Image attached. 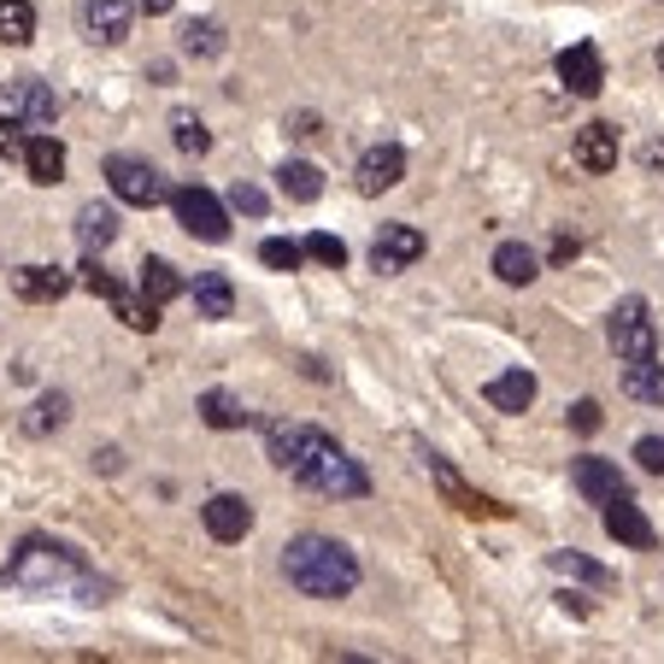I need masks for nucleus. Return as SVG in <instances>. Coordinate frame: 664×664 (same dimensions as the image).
Listing matches in <instances>:
<instances>
[{
    "mask_svg": "<svg viewBox=\"0 0 664 664\" xmlns=\"http://www.w3.org/2000/svg\"><path fill=\"white\" fill-rule=\"evenodd\" d=\"M558 77H565V89L576 100H594L606 89V59H600V47L594 42H571L565 54H558Z\"/></svg>",
    "mask_w": 664,
    "mask_h": 664,
    "instance_id": "obj_8",
    "label": "nucleus"
},
{
    "mask_svg": "<svg viewBox=\"0 0 664 664\" xmlns=\"http://www.w3.org/2000/svg\"><path fill=\"white\" fill-rule=\"evenodd\" d=\"M200 518H207V535L230 547V541H247V530H253V500L247 494H212L200 506Z\"/></svg>",
    "mask_w": 664,
    "mask_h": 664,
    "instance_id": "obj_11",
    "label": "nucleus"
},
{
    "mask_svg": "<svg viewBox=\"0 0 664 664\" xmlns=\"http://www.w3.org/2000/svg\"><path fill=\"white\" fill-rule=\"evenodd\" d=\"M107 182H112V195L124 200V207H159V200H171V189H165V177H159V165H147V159H130V153H112L107 159Z\"/></svg>",
    "mask_w": 664,
    "mask_h": 664,
    "instance_id": "obj_6",
    "label": "nucleus"
},
{
    "mask_svg": "<svg viewBox=\"0 0 664 664\" xmlns=\"http://www.w3.org/2000/svg\"><path fill=\"white\" fill-rule=\"evenodd\" d=\"M558 606L571 611V618H588V606H583V594H558Z\"/></svg>",
    "mask_w": 664,
    "mask_h": 664,
    "instance_id": "obj_44",
    "label": "nucleus"
},
{
    "mask_svg": "<svg viewBox=\"0 0 664 664\" xmlns=\"http://www.w3.org/2000/svg\"><path fill=\"white\" fill-rule=\"evenodd\" d=\"M483 395H488V406H494V412H530V406H535V377H530V370H500V377H488V388H483Z\"/></svg>",
    "mask_w": 664,
    "mask_h": 664,
    "instance_id": "obj_16",
    "label": "nucleus"
},
{
    "mask_svg": "<svg viewBox=\"0 0 664 664\" xmlns=\"http://www.w3.org/2000/svg\"><path fill=\"white\" fill-rule=\"evenodd\" d=\"M189 295H195V312H200V318H212V323L235 318V283L224 277V270H200Z\"/></svg>",
    "mask_w": 664,
    "mask_h": 664,
    "instance_id": "obj_17",
    "label": "nucleus"
},
{
    "mask_svg": "<svg viewBox=\"0 0 664 664\" xmlns=\"http://www.w3.org/2000/svg\"><path fill=\"white\" fill-rule=\"evenodd\" d=\"M135 283H142V300H153V306H171L182 295V277L171 259H142V277Z\"/></svg>",
    "mask_w": 664,
    "mask_h": 664,
    "instance_id": "obj_25",
    "label": "nucleus"
},
{
    "mask_svg": "<svg viewBox=\"0 0 664 664\" xmlns=\"http://www.w3.org/2000/svg\"><path fill=\"white\" fill-rule=\"evenodd\" d=\"M641 165H646V171H664V142H646L641 147Z\"/></svg>",
    "mask_w": 664,
    "mask_h": 664,
    "instance_id": "obj_43",
    "label": "nucleus"
},
{
    "mask_svg": "<svg viewBox=\"0 0 664 664\" xmlns=\"http://www.w3.org/2000/svg\"><path fill=\"white\" fill-rule=\"evenodd\" d=\"M283 576L295 594H306V600H347L365 571H359V553H353L347 541L306 530L283 547Z\"/></svg>",
    "mask_w": 664,
    "mask_h": 664,
    "instance_id": "obj_2",
    "label": "nucleus"
},
{
    "mask_svg": "<svg viewBox=\"0 0 664 664\" xmlns=\"http://www.w3.org/2000/svg\"><path fill=\"white\" fill-rule=\"evenodd\" d=\"M306 259L342 270V265H347V242H342V235H330V230H318V235H306Z\"/></svg>",
    "mask_w": 664,
    "mask_h": 664,
    "instance_id": "obj_33",
    "label": "nucleus"
},
{
    "mask_svg": "<svg viewBox=\"0 0 664 664\" xmlns=\"http://www.w3.org/2000/svg\"><path fill=\"white\" fill-rule=\"evenodd\" d=\"M265 441H270V465L288 471L300 488L323 494V500H365V494H370L365 465H359V458H347L323 430H312V423L270 418L265 423Z\"/></svg>",
    "mask_w": 664,
    "mask_h": 664,
    "instance_id": "obj_1",
    "label": "nucleus"
},
{
    "mask_svg": "<svg viewBox=\"0 0 664 664\" xmlns=\"http://www.w3.org/2000/svg\"><path fill=\"white\" fill-rule=\"evenodd\" d=\"M600 423H606V418H600V400H576V406H571V430H576V435H594Z\"/></svg>",
    "mask_w": 664,
    "mask_h": 664,
    "instance_id": "obj_37",
    "label": "nucleus"
},
{
    "mask_svg": "<svg viewBox=\"0 0 664 664\" xmlns=\"http://www.w3.org/2000/svg\"><path fill=\"white\" fill-rule=\"evenodd\" d=\"M177 7V0H142V12H147V19H159V12H171Z\"/></svg>",
    "mask_w": 664,
    "mask_h": 664,
    "instance_id": "obj_45",
    "label": "nucleus"
},
{
    "mask_svg": "<svg viewBox=\"0 0 664 664\" xmlns=\"http://www.w3.org/2000/svg\"><path fill=\"white\" fill-rule=\"evenodd\" d=\"M653 59H659V77H664V42H659V54H653Z\"/></svg>",
    "mask_w": 664,
    "mask_h": 664,
    "instance_id": "obj_46",
    "label": "nucleus"
},
{
    "mask_svg": "<svg viewBox=\"0 0 664 664\" xmlns=\"http://www.w3.org/2000/svg\"><path fill=\"white\" fill-rule=\"evenodd\" d=\"M288 135H300V142H312V135H318V112H295V118H288Z\"/></svg>",
    "mask_w": 664,
    "mask_h": 664,
    "instance_id": "obj_40",
    "label": "nucleus"
},
{
    "mask_svg": "<svg viewBox=\"0 0 664 664\" xmlns=\"http://www.w3.org/2000/svg\"><path fill=\"white\" fill-rule=\"evenodd\" d=\"M71 423V395H42L36 406H30V418H24V430L30 435H54Z\"/></svg>",
    "mask_w": 664,
    "mask_h": 664,
    "instance_id": "obj_29",
    "label": "nucleus"
},
{
    "mask_svg": "<svg viewBox=\"0 0 664 664\" xmlns=\"http://www.w3.org/2000/svg\"><path fill=\"white\" fill-rule=\"evenodd\" d=\"M423 230H412V224H383L377 230V242H370V270L377 277H400V270H412L418 259H423Z\"/></svg>",
    "mask_w": 664,
    "mask_h": 664,
    "instance_id": "obj_7",
    "label": "nucleus"
},
{
    "mask_svg": "<svg viewBox=\"0 0 664 664\" xmlns=\"http://www.w3.org/2000/svg\"><path fill=\"white\" fill-rule=\"evenodd\" d=\"M230 207L247 212V218H265V195L253 189V182H235V189H230Z\"/></svg>",
    "mask_w": 664,
    "mask_h": 664,
    "instance_id": "obj_39",
    "label": "nucleus"
},
{
    "mask_svg": "<svg viewBox=\"0 0 664 664\" xmlns=\"http://www.w3.org/2000/svg\"><path fill=\"white\" fill-rule=\"evenodd\" d=\"M606 535L611 541H623V547H635V553H653L659 547V530H653V518L641 512L629 494H618V500H606Z\"/></svg>",
    "mask_w": 664,
    "mask_h": 664,
    "instance_id": "obj_10",
    "label": "nucleus"
},
{
    "mask_svg": "<svg viewBox=\"0 0 664 664\" xmlns=\"http://www.w3.org/2000/svg\"><path fill=\"white\" fill-rule=\"evenodd\" d=\"M36 42V7L30 0H0V47H30Z\"/></svg>",
    "mask_w": 664,
    "mask_h": 664,
    "instance_id": "obj_26",
    "label": "nucleus"
},
{
    "mask_svg": "<svg viewBox=\"0 0 664 664\" xmlns=\"http://www.w3.org/2000/svg\"><path fill=\"white\" fill-rule=\"evenodd\" d=\"M606 342L618 359H653L659 353V330H653V306H646L641 295H629L611 306V318H606Z\"/></svg>",
    "mask_w": 664,
    "mask_h": 664,
    "instance_id": "obj_4",
    "label": "nucleus"
},
{
    "mask_svg": "<svg viewBox=\"0 0 664 664\" xmlns=\"http://www.w3.org/2000/svg\"><path fill=\"white\" fill-rule=\"evenodd\" d=\"M12 295L30 300V306H47V300L71 295V277L54 270V265H19V270H12Z\"/></svg>",
    "mask_w": 664,
    "mask_h": 664,
    "instance_id": "obj_15",
    "label": "nucleus"
},
{
    "mask_svg": "<svg viewBox=\"0 0 664 664\" xmlns=\"http://www.w3.org/2000/svg\"><path fill=\"white\" fill-rule=\"evenodd\" d=\"M200 418H207V430H242L247 423L242 400L224 395V388H207V395H200Z\"/></svg>",
    "mask_w": 664,
    "mask_h": 664,
    "instance_id": "obj_28",
    "label": "nucleus"
},
{
    "mask_svg": "<svg viewBox=\"0 0 664 664\" xmlns=\"http://www.w3.org/2000/svg\"><path fill=\"white\" fill-rule=\"evenodd\" d=\"M24 171H30V182L54 189V182H65V147L54 142V135H30V147H24Z\"/></svg>",
    "mask_w": 664,
    "mask_h": 664,
    "instance_id": "obj_19",
    "label": "nucleus"
},
{
    "mask_svg": "<svg viewBox=\"0 0 664 664\" xmlns=\"http://www.w3.org/2000/svg\"><path fill=\"white\" fill-rule=\"evenodd\" d=\"M576 253H583V242H576V235H553V265H571Z\"/></svg>",
    "mask_w": 664,
    "mask_h": 664,
    "instance_id": "obj_41",
    "label": "nucleus"
},
{
    "mask_svg": "<svg viewBox=\"0 0 664 664\" xmlns=\"http://www.w3.org/2000/svg\"><path fill=\"white\" fill-rule=\"evenodd\" d=\"M571 488L583 494L588 506H606V500H618V494H629L623 476H618V465H611V458H594V453H583L571 465Z\"/></svg>",
    "mask_w": 664,
    "mask_h": 664,
    "instance_id": "obj_12",
    "label": "nucleus"
},
{
    "mask_svg": "<svg viewBox=\"0 0 664 664\" xmlns=\"http://www.w3.org/2000/svg\"><path fill=\"white\" fill-rule=\"evenodd\" d=\"M30 124L19 112H0V159H24V147H30Z\"/></svg>",
    "mask_w": 664,
    "mask_h": 664,
    "instance_id": "obj_35",
    "label": "nucleus"
},
{
    "mask_svg": "<svg viewBox=\"0 0 664 664\" xmlns=\"http://www.w3.org/2000/svg\"><path fill=\"white\" fill-rule=\"evenodd\" d=\"M171 135H177V147L189 153V159H200V153H212V130L200 124L195 112H177V118H171Z\"/></svg>",
    "mask_w": 664,
    "mask_h": 664,
    "instance_id": "obj_32",
    "label": "nucleus"
},
{
    "mask_svg": "<svg viewBox=\"0 0 664 664\" xmlns=\"http://www.w3.org/2000/svg\"><path fill=\"white\" fill-rule=\"evenodd\" d=\"M171 212H177V224L195 235V242H230V212L218 207V195L212 189H200V182H182V189H171Z\"/></svg>",
    "mask_w": 664,
    "mask_h": 664,
    "instance_id": "obj_5",
    "label": "nucleus"
},
{
    "mask_svg": "<svg viewBox=\"0 0 664 664\" xmlns=\"http://www.w3.org/2000/svg\"><path fill=\"white\" fill-rule=\"evenodd\" d=\"M430 471H435V483H441V494H447V500L458 506V512H476V518H506V506L500 500H488V494H471L465 483H458V476L441 465V458L430 453Z\"/></svg>",
    "mask_w": 664,
    "mask_h": 664,
    "instance_id": "obj_22",
    "label": "nucleus"
},
{
    "mask_svg": "<svg viewBox=\"0 0 664 664\" xmlns=\"http://www.w3.org/2000/svg\"><path fill=\"white\" fill-rule=\"evenodd\" d=\"M576 165H583L588 177H606L618 171V124H583L576 130Z\"/></svg>",
    "mask_w": 664,
    "mask_h": 664,
    "instance_id": "obj_14",
    "label": "nucleus"
},
{
    "mask_svg": "<svg viewBox=\"0 0 664 664\" xmlns=\"http://www.w3.org/2000/svg\"><path fill=\"white\" fill-rule=\"evenodd\" d=\"M95 471L118 476V471H124V453H118V447H100V453H95Z\"/></svg>",
    "mask_w": 664,
    "mask_h": 664,
    "instance_id": "obj_42",
    "label": "nucleus"
},
{
    "mask_svg": "<svg viewBox=\"0 0 664 664\" xmlns=\"http://www.w3.org/2000/svg\"><path fill=\"white\" fill-rule=\"evenodd\" d=\"M177 47L189 59H224L230 36H224V24H218V19H189V24H182V36H177Z\"/></svg>",
    "mask_w": 664,
    "mask_h": 664,
    "instance_id": "obj_23",
    "label": "nucleus"
},
{
    "mask_svg": "<svg viewBox=\"0 0 664 664\" xmlns=\"http://www.w3.org/2000/svg\"><path fill=\"white\" fill-rule=\"evenodd\" d=\"M547 565H553L558 576H576V583H588V588H611V571L594 565V558H583V553H547Z\"/></svg>",
    "mask_w": 664,
    "mask_h": 664,
    "instance_id": "obj_30",
    "label": "nucleus"
},
{
    "mask_svg": "<svg viewBox=\"0 0 664 664\" xmlns=\"http://www.w3.org/2000/svg\"><path fill=\"white\" fill-rule=\"evenodd\" d=\"M112 306H118V318H124V330H135V335H153V330H159V306H153V300H135V295L118 288Z\"/></svg>",
    "mask_w": 664,
    "mask_h": 664,
    "instance_id": "obj_31",
    "label": "nucleus"
},
{
    "mask_svg": "<svg viewBox=\"0 0 664 664\" xmlns=\"http://www.w3.org/2000/svg\"><path fill=\"white\" fill-rule=\"evenodd\" d=\"M400 182H406V153L395 142L365 147V159H359V195H388V189H400Z\"/></svg>",
    "mask_w": 664,
    "mask_h": 664,
    "instance_id": "obj_13",
    "label": "nucleus"
},
{
    "mask_svg": "<svg viewBox=\"0 0 664 664\" xmlns=\"http://www.w3.org/2000/svg\"><path fill=\"white\" fill-rule=\"evenodd\" d=\"M277 182H283L288 200H300V207H312V200L323 195V171H318L312 159H288L283 171H277Z\"/></svg>",
    "mask_w": 664,
    "mask_h": 664,
    "instance_id": "obj_27",
    "label": "nucleus"
},
{
    "mask_svg": "<svg viewBox=\"0 0 664 664\" xmlns=\"http://www.w3.org/2000/svg\"><path fill=\"white\" fill-rule=\"evenodd\" d=\"M623 395L641 406H664V365L653 359H623Z\"/></svg>",
    "mask_w": 664,
    "mask_h": 664,
    "instance_id": "obj_21",
    "label": "nucleus"
},
{
    "mask_svg": "<svg viewBox=\"0 0 664 664\" xmlns=\"http://www.w3.org/2000/svg\"><path fill=\"white\" fill-rule=\"evenodd\" d=\"M488 265H494V277L512 283V288H530V283L541 277V253H535V247H523V242H500Z\"/></svg>",
    "mask_w": 664,
    "mask_h": 664,
    "instance_id": "obj_18",
    "label": "nucleus"
},
{
    "mask_svg": "<svg viewBox=\"0 0 664 664\" xmlns=\"http://www.w3.org/2000/svg\"><path fill=\"white\" fill-rule=\"evenodd\" d=\"M12 100H19L24 124H54V118H59V95L47 89L42 77H19V82H12Z\"/></svg>",
    "mask_w": 664,
    "mask_h": 664,
    "instance_id": "obj_20",
    "label": "nucleus"
},
{
    "mask_svg": "<svg viewBox=\"0 0 664 664\" xmlns=\"http://www.w3.org/2000/svg\"><path fill=\"white\" fill-rule=\"evenodd\" d=\"M77 283L89 288V295H100V300H112V295H118V277H107V265H100L95 253L82 259V277H77Z\"/></svg>",
    "mask_w": 664,
    "mask_h": 664,
    "instance_id": "obj_36",
    "label": "nucleus"
},
{
    "mask_svg": "<svg viewBox=\"0 0 664 664\" xmlns=\"http://www.w3.org/2000/svg\"><path fill=\"white\" fill-rule=\"evenodd\" d=\"M77 242H82V253L112 247V242H118V212L100 207V200H89V207L77 212Z\"/></svg>",
    "mask_w": 664,
    "mask_h": 664,
    "instance_id": "obj_24",
    "label": "nucleus"
},
{
    "mask_svg": "<svg viewBox=\"0 0 664 664\" xmlns=\"http://www.w3.org/2000/svg\"><path fill=\"white\" fill-rule=\"evenodd\" d=\"M300 259H306V247H300V242H283V235L259 242V265H270V270H295Z\"/></svg>",
    "mask_w": 664,
    "mask_h": 664,
    "instance_id": "obj_34",
    "label": "nucleus"
},
{
    "mask_svg": "<svg viewBox=\"0 0 664 664\" xmlns=\"http://www.w3.org/2000/svg\"><path fill=\"white\" fill-rule=\"evenodd\" d=\"M77 24H82V36H89V42L118 47V42L130 36L135 12H130V0H82V7H77Z\"/></svg>",
    "mask_w": 664,
    "mask_h": 664,
    "instance_id": "obj_9",
    "label": "nucleus"
},
{
    "mask_svg": "<svg viewBox=\"0 0 664 664\" xmlns=\"http://www.w3.org/2000/svg\"><path fill=\"white\" fill-rule=\"evenodd\" d=\"M635 458H641V471L664 476V435H641V441H635Z\"/></svg>",
    "mask_w": 664,
    "mask_h": 664,
    "instance_id": "obj_38",
    "label": "nucleus"
},
{
    "mask_svg": "<svg viewBox=\"0 0 664 664\" xmlns=\"http://www.w3.org/2000/svg\"><path fill=\"white\" fill-rule=\"evenodd\" d=\"M7 583L24 588V594H65V588H77L82 606H100V588H95L89 565H82L71 547H59V541H42V535H30L24 547L12 553Z\"/></svg>",
    "mask_w": 664,
    "mask_h": 664,
    "instance_id": "obj_3",
    "label": "nucleus"
}]
</instances>
